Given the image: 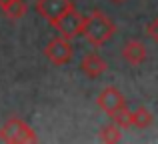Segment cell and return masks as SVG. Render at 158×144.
Returning <instances> with one entry per match:
<instances>
[{
  "instance_id": "obj_14",
  "label": "cell",
  "mask_w": 158,
  "mask_h": 144,
  "mask_svg": "<svg viewBox=\"0 0 158 144\" xmlns=\"http://www.w3.org/2000/svg\"><path fill=\"white\" fill-rule=\"evenodd\" d=\"M112 2H116V4H120V2H124V0H112Z\"/></svg>"
},
{
  "instance_id": "obj_15",
  "label": "cell",
  "mask_w": 158,
  "mask_h": 144,
  "mask_svg": "<svg viewBox=\"0 0 158 144\" xmlns=\"http://www.w3.org/2000/svg\"><path fill=\"white\" fill-rule=\"evenodd\" d=\"M2 2H6V0H0V4H2Z\"/></svg>"
},
{
  "instance_id": "obj_13",
  "label": "cell",
  "mask_w": 158,
  "mask_h": 144,
  "mask_svg": "<svg viewBox=\"0 0 158 144\" xmlns=\"http://www.w3.org/2000/svg\"><path fill=\"white\" fill-rule=\"evenodd\" d=\"M146 34H148V38H150V40H154V42L158 44V18H154L152 22H148Z\"/></svg>"
},
{
  "instance_id": "obj_9",
  "label": "cell",
  "mask_w": 158,
  "mask_h": 144,
  "mask_svg": "<svg viewBox=\"0 0 158 144\" xmlns=\"http://www.w3.org/2000/svg\"><path fill=\"white\" fill-rule=\"evenodd\" d=\"M0 8L6 14V18L10 20H20L26 14V2L24 0H6V2L0 4Z\"/></svg>"
},
{
  "instance_id": "obj_6",
  "label": "cell",
  "mask_w": 158,
  "mask_h": 144,
  "mask_svg": "<svg viewBox=\"0 0 158 144\" xmlns=\"http://www.w3.org/2000/svg\"><path fill=\"white\" fill-rule=\"evenodd\" d=\"M96 102H98V106H100L106 114H112L116 108H118V106L126 104V102H124L122 92H120L118 88H114V86H106V88L98 94Z\"/></svg>"
},
{
  "instance_id": "obj_8",
  "label": "cell",
  "mask_w": 158,
  "mask_h": 144,
  "mask_svg": "<svg viewBox=\"0 0 158 144\" xmlns=\"http://www.w3.org/2000/svg\"><path fill=\"white\" fill-rule=\"evenodd\" d=\"M122 58L132 66H138V64H142L146 60V46L140 40H130L122 48Z\"/></svg>"
},
{
  "instance_id": "obj_7",
  "label": "cell",
  "mask_w": 158,
  "mask_h": 144,
  "mask_svg": "<svg viewBox=\"0 0 158 144\" xmlns=\"http://www.w3.org/2000/svg\"><path fill=\"white\" fill-rule=\"evenodd\" d=\"M106 68L108 66H106L104 58H102L98 52H88V54H84V58H82V62H80V70L88 78L102 76V74L106 72Z\"/></svg>"
},
{
  "instance_id": "obj_3",
  "label": "cell",
  "mask_w": 158,
  "mask_h": 144,
  "mask_svg": "<svg viewBox=\"0 0 158 144\" xmlns=\"http://www.w3.org/2000/svg\"><path fill=\"white\" fill-rule=\"evenodd\" d=\"M52 28L58 32L60 36H64V38L72 40L74 36H78L82 32V24H84V16L80 14V12L74 8V4L68 8V10H64L58 18L52 20Z\"/></svg>"
},
{
  "instance_id": "obj_5",
  "label": "cell",
  "mask_w": 158,
  "mask_h": 144,
  "mask_svg": "<svg viewBox=\"0 0 158 144\" xmlns=\"http://www.w3.org/2000/svg\"><path fill=\"white\" fill-rule=\"evenodd\" d=\"M72 6L70 0H36V10L42 18H46L48 22H52L54 18L62 14L64 10Z\"/></svg>"
},
{
  "instance_id": "obj_10",
  "label": "cell",
  "mask_w": 158,
  "mask_h": 144,
  "mask_svg": "<svg viewBox=\"0 0 158 144\" xmlns=\"http://www.w3.org/2000/svg\"><path fill=\"white\" fill-rule=\"evenodd\" d=\"M152 114H150V110H146L144 106H140V108H136L134 112L130 114V124L132 126H136V128H140V130H144V128H148V126L152 124Z\"/></svg>"
},
{
  "instance_id": "obj_1",
  "label": "cell",
  "mask_w": 158,
  "mask_h": 144,
  "mask_svg": "<svg viewBox=\"0 0 158 144\" xmlns=\"http://www.w3.org/2000/svg\"><path fill=\"white\" fill-rule=\"evenodd\" d=\"M82 36L88 40L92 46H104L108 40L116 34V24L112 22L110 18L100 10L90 12L84 18V24H82Z\"/></svg>"
},
{
  "instance_id": "obj_11",
  "label": "cell",
  "mask_w": 158,
  "mask_h": 144,
  "mask_svg": "<svg viewBox=\"0 0 158 144\" xmlns=\"http://www.w3.org/2000/svg\"><path fill=\"white\" fill-rule=\"evenodd\" d=\"M130 110H128V106L126 104H122V106H118V108L114 110V112L110 114L112 116V120H114V124L118 126V128H130Z\"/></svg>"
},
{
  "instance_id": "obj_12",
  "label": "cell",
  "mask_w": 158,
  "mask_h": 144,
  "mask_svg": "<svg viewBox=\"0 0 158 144\" xmlns=\"http://www.w3.org/2000/svg\"><path fill=\"white\" fill-rule=\"evenodd\" d=\"M120 138H122V132H120V128H118L116 124L104 126V128L100 130V140H102V142H106V144L120 142Z\"/></svg>"
},
{
  "instance_id": "obj_4",
  "label": "cell",
  "mask_w": 158,
  "mask_h": 144,
  "mask_svg": "<svg viewBox=\"0 0 158 144\" xmlns=\"http://www.w3.org/2000/svg\"><path fill=\"white\" fill-rule=\"evenodd\" d=\"M72 54H74V48H72V44H70V40L64 38V36H56V38H52L50 42L44 46V56H46L52 64H56V66L68 64L70 60H72Z\"/></svg>"
},
{
  "instance_id": "obj_2",
  "label": "cell",
  "mask_w": 158,
  "mask_h": 144,
  "mask_svg": "<svg viewBox=\"0 0 158 144\" xmlns=\"http://www.w3.org/2000/svg\"><path fill=\"white\" fill-rule=\"evenodd\" d=\"M0 140L8 142V144H28V142H36L38 136L36 132L20 118H8L0 128Z\"/></svg>"
}]
</instances>
